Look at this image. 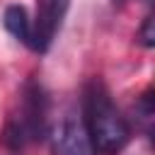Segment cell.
Here are the masks:
<instances>
[{"label":"cell","instance_id":"obj_1","mask_svg":"<svg viewBox=\"0 0 155 155\" xmlns=\"http://www.w3.org/2000/svg\"><path fill=\"white\" fill-rule=\"evenodd\" d=\"M82 121H85L92 150L99 155L119 153L131 138L128 121L114 107L107 87L99 80H92L85 87V116H82Z\"/></svg>","mask_w":155,"mask_h":155},{"label":"cell","instance_id":"obj_2","mask_svg":"<svg viewBox=\"0 0 155 155\" xmlns=\"http://www.w3.org/2000/svg\"><path fill=\"white\" fill-rule=\"evenodd\" d=\"M44 128H46V97L39 85L29 82L22 92L19 111L7 121L5 143L10 148H22V145L41 138Z\"/></svg>","mask_w":155,"mask_h":155},{"label":"cell","instance_id":"obj_3","mask_svg":"<svg viewBox=\"0 0 155 155\" xmlns=\"http://www.w3.org/2000/svg\"><path fill=\"white\" fill-rule=\"evenodd\" d=\"M70 7V0H36V15L31 22V41L29 48L44 53L48 51L56 31L63 24V17Z\"/></svg>","mask_w":155,"mask_h":155},{"label":"cell","instance_id":"obj_4","mask_svg":"<svg viewBox=\"0 0 155 155\" xmlns=\"http://www.w3.org/2000/svg\"><path fill=\"white\" fill-rule=\"evenodd\" d=\"M53 155H92V143L85 121L75 114H65L51 131Z\"/></svg>","mask_w":155,"mask_h":155},{"label":"cell","instance_id":"obj_5","mask_svg":"<svg viewBox=\"0 0 155 155\" xmlns=\"http://www.w3.org/2000/svg\"><path fill=\"white\" fill-rule=\"evenodd\" d=\"M2 27H5L15 39H19L22 44L29 46V41H31V19H29V15H27V10H24L22 5H10V7H5Z\"/></svg>","mask_w":155,"mask_h":155},{"label":"cell","instance_id":"obj_6","mask_svg":"<svg viewBox=\"0 0 155 155\" xmlns=\"http://www.w3.org/2000/svg\"><path fill=\"white\" fill-rule=\"evenodd\" d=\"M136 111L140 114V119H143V124L150 128V121H153V94H150V90L140 97V102H138V107H136Z\"/></svg>","mask_w":155,"mask_h":155},{"label":"cell","instance_id":"obj_7","mask_svg":"<svg viewBox=\"0 0 155 155\" xmlns=\"http://www.w3.org/2000/svg\"><path fill=\"white\" fill-rule=\"evenodd\" d=\"M140 44H143L145 48H150V46L155 44V34H153V17H150V15L145 17L143 29H140Z\"/></svg>","mask_w":155,"mask_h":155},{"label":"cell","instance_id":"obj_8","mask_svg":"<svg viewBox=\"0 0 155 155\" xmlns=\"http://www.w3.org/2000/svg\"><path fill=\"white\" fill-rule=\"evenodd\" d=\"M111 2H126V0H111Z\"/></svg>","mask_w":155,"mask_h":155}]
</instances>
